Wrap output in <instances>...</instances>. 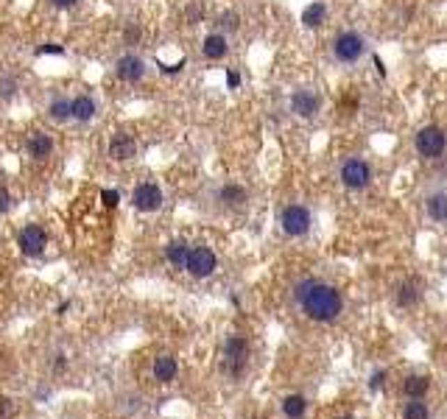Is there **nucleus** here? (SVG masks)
<instances>
[{
	"instance_id": "obj_16",
	"label": "nucleus",
	"mask_w": 447,
	"mask_h": 419,
	"mask_svg": "<svg viewBox=\"0 0 447 419\" xmlns=\"http://www.w3.org/2000/svg\"><path fill=\"white\" fill-rule=\"evenodd\" d=\"M215 198H218L221 207H227V209H241L249 201V190L244 184H238V182H224L215 190Z\"/></svg>"
},
{
	"instance_id": "obj_24",
	"label": "nucleus",
	"mask_w": 447,
	"mask_h": 419,
	"mask_svg": "<svg viewBox=\"0 0 447 419\" xmlns=\"http://www.w3.org/2000/svg\"><path fill=\"white\" fill-rule=\"evenodd\" d=\"M187 252H190V244H187V241H182V238L168 241V246H165V260H168V266H173V269H185Z\"/></svg>"
},
{
	"instance_id": "obj_10",
	"label": "nucleus",
	"mask_w": 447,
	"mask_h": 419,
	"mask_svg": "<svg viewBox=\"0 0 447 419\" xmlns=\"http://www.w3.org/2000/svg\"><path fill=\"white\" fill-rule=\"evenodd\" d=\"M215 269H218V258H215V252L210 246H204V244L190 246L187 260H185V271L193 280H207V277L215 274Z\"/></svg>"
},
{
	"instance_id": "obj_11",
	"label": "nucleus",
	"mask_w": 447,
	"mask_h": 419,
	"mask_svg": "<svg viewBox=\"0 0 447 419\" xmlns=\"http://www.w3.org/2000/svg\"><path fill=\"white\" fill-rule=\"evenodd\" d=\"M165 204V193L157 182H140L134 190H132V207L137 213H157Z\"/></svg>"
},
{
	"instance_id": "obj_36",
	"label": "nucleus",
	"mask_w": 447,
	"mask_h": 419,
	"mask_svg": "<svg viewBox=\"0 0 447 419\" xmlns=\"http://www.w3.org/2000/svg\"><path fill=\"white\" fill-rule=\"evenodd\" d=\"M182 68H185V59H179L176 65H162V62H159V70H162L165 76H176V73L182 70Z\"/></svg>"
},
{
	"instance_id": "obj_32",
	"label": "nucleus",
	"mask_w": 447,
	"mask_h": 419,
	"mask_svg": "<svg viewBox=\"0 0 447 419\" xmlns=\"http://www.w3.org/2000/svg\"><path fill=\"white\" fill-rule=\"evenodd\" d=\"M101 201L112 209V207H118V201H120V193L118 190H112V187H107V190H101Z\"/></svg>"
},
{
	"instance_id": "obj_6",
	"label": "nucleus",
	"mask_w": 447,
	"mask_h": 419,
	"mask_svg": "<svg viewBox=\"0 0 447 419\" xmlns=\"http://www.w3.org/2000/svg\"><path fill=\"white\" fill-rule=\"evenodd\" d=\"M277 224H280V232L285 238H305L313 227V213H311V207L308 204H299V201H291L280 209V216H277Z\"/></svg>"
},
{
	"instance_id": "obj_15",
	"label": "nucleus",
	"mask_w": 447,
	"mask_h": 419,
	"mask_svg": "<svg viewBox=\"0 0 447 419\" xmlns=\"http://www.w3.org/2000/svg\"><path fill=\"white\" fill-rule=\"evenodd\" d=\"M283 419H308L311 413V397L305 391H285L277 402Z\"/></svg>"
},
{
	"instance_id": "obj_5",
	"label": "nucleus",
	"mask_w": 447,
	"mask_h": 419,
	"mask_svg": "<svg viewBox=\"0 0 447 419\" xmlns=\"http://www.w3.org/2000/svg\"><path fill=\"white\" fill-rule=\"evenodd\" d=\"M447 400H433V397H405V400H391L394 419H441L444 416Z\"/></svg>"
},
{
	"instance_id": "obj_26",
	"label": "nucleus",
	"mask_w": 447,
	"mask_h": 419,
	"mask_svg": "<svg viewBox=\"0 0 447 419\" xmlns=\"http://www.w3.org/2000/svg\"><path fill=\"white\" fill-rule=\"evenodd\" d=\"M327 419H369V416H366L363 405H358V402H344V405H338L336 411H330Z\"/></svg>"
},
{
	"instance_id": "obj_20",
	"label": "nucleus",
	"mask_w": 447,
	"mask_h": 419,
	"mask_svg": "<svg viewBox=\"0 0 447 419\" xmlns=\"http://www.w3.org/2000/svg\"><path fill=\"white\" fill-rule=\"evenodd\" d=\"M151 374H154V380H157V383L168 386V383H173V380L179 377V361H176L173 355L162 352V355H157V358H154V363H151Z\"/></svg>"
},
{
	"instance_id": "obj_33",
	"label": "nucleus",
	"mask_w": 447,
	"mask_h": 419,
	"mask_svg": "<svg viewBox=\"0 0 447 419\" xmlns=\"http://www.w3.org/2000/svg\"><path fill=\"white\" fill-rule=\"evenodd\" d=\"M48 3H51L54 9H59V12H68V9H76L81 0H48Z\"/></svg>"
},
{
	"instance_id": "obj_12",
	"label": "nucleus",
	"mask_w": 447,
	"mask_h": 419,
	"mask_svg": "<svg viewBox=\"0 0 447 419\" xmlns=\"http://www.w3.org/2000/svg\"><path fill=\"white\" fill-rule=\"evenodd\" d=\"M17 246L26 258H40L45 255L48 249V232L42 224H26L20 232H17Z\"/></svg>"
},
{
	"instance_id": "obj_8",
	"label": "nucleus",
	"mask_w": 447,
	"mask_h": 419,
	"mask_svg": "<svg viewBox=\"0 0 447 419\" xmlns=\"http://www.w3.org/2000/svg\"><path fill=\"white\" fill-rule=\"evenodd\" d=\"M338 182L352 190V193H361L372 184V165L363 159V157H347L338 168Z\"/></svg>"
},
{
	"instance_id": "obj_31",
	"label": "nucleus",
	"mask_w": 447,
	"mask_h": 419,
	"mask_svg": "<svg viewBox=\"0 0 447 419\" xmlns=\"http://www.w3.org/2000/svg\"><path fill=\"white\" fill-rule=\"evenodd\" d=\"M37 56H65V48L59 42H45L37 48Z\"/></svg>"
},
{
	"instance_id": "obj_27",
	"label": "nucleus",
	"mask_w": 447,
	"mask_h": 419,
	"mask_svg": "<svg viewBox=\"0 0 447 419\" xmlns=\"http://www.w3.org/2000/svg\"><path fill=\"white\" fill-rule=\"evenodd\" d=\"M433 363L439 366V372L447 374V327L439 333V341H436V349H433Z\"/></svg>"
},
{
	"instance_id": "obj_4",
	"label": "nucleus",
	"mask_w": 447,
	"mask_h": 419,
	"mask_svg": "<svg viewBox=\"0 0 447 419\" xmlns=\"http://www.w3.org/2000/svg\"><path fill=\"white\" fill-rule=\"evenodd\" d=\"M249 363H252V341L244 333H230L221 347V366L227 372V377L241 380L249 372Z\"/></svg>"
},
{
	"instance_id": "obj_17",
	"label": "nucleus",
	"mask_w": 447,
	"mask_h": 419,
	"mask_svg": "<svg viewBox=\"0 0 447 419\" xmlns=\"http://www.w3.org/2000/svg\"><path fill=\"white\" fill-rule=\"evenodd\" d=\"M425 219L433 224H447V190H430L422 198Z\"/></svg>"
},
{
	"instance_id": "obj_9",
	"label": "nucleus",
	"mask_w": 447,
	"mask_h": 419,
	"mask_svg": "<svg viewBox=\"0 0 447 419\" xmlns=\"http://www.w3.org/2000/svg\"><path fill=\"white\" fill-rule=\"evenodd\" d=\"M414 148L422 159H439L444 151H447V134L441 126H422L416 134H414Z\"/></svg>"
},
{
	"instance_id": "obj_18",
	"label": "nucleus",
	"mask_w": 447,
	"mask_h": 419,
	"mask_svg": "<svg viewBox=\"0 0 447 419\" xmlns=\"http://www.w3.org/2000/svg\"><path fill=\"white\" fill-rule=\"evenodd\" d=\"M98 115V101L90 93H81L76 98H70V120L76 123H90Z\"/></svg>"
},
{
	"instance_id": "obj_28",
	"label": "nucleus",
	"mask_w": 447,
	"mask_h": 419,
	"mask_svg": "<svg viewBox=\"0 0 447 419\" xmlns=\"http://www.w3.org/2000/svg\"><path fill=\"white\" fill-rule=\"evenodd\" d=\"M15 95H17V79L3 73L0 76V101H12Z\"/></svg>"
},
{
	"instance_id": "obj_3",
	"label": "nucleus",
	"mask_w": 447,
	"mask_h": 419,
	"mask_svg": "<svg viewBox=\"0 0 447 419\" xmlns=\"http://www.w3.org/2000/svg\"><path fill=\"white\" fill-rule=\"evenodd\" d=\"M428 302V285L416 274H402L389 288V305L397 316H416Z\"/></svg>"
},
{
	"instance_id": "obj_14",
	"label": "nucleus",
	"mask_w": 447,
	"mask_h": 419,
	"mask_svg": "<svg viewBox=\"0 0 447 419\" xmlns=\"http://www.w3.org/2000/svg\"><path fill=\"white\" fill-rule=\"evenodd\" d=\"M291 112L302 120H313L322 112V95L311 87H299L291 93Z\"/></svg>"
},
{
	"instance_id": "obj_19",
	"label": "nucleus",
	"mask_w": 447,
	"mask_h": 419,
	"mask_svg": "<svg viewBox=\"0 0 447 419\" xmlns=\"http://www.w3.org/2000/svg\"><path fill=\"white\" fill-rule=\"evenodd\" d=\"M109 157H112L115 162H126V159L137 157V140H134L132 134H126V132L112 134V137H109Z\"/></svg>"
},
{
	"instance_id": "obj_34",
	"label": "nucleus",
	"mask_w": 447,
	"mask_h": 419,
	"mask_svg": "<svg viewBox=\"0 0 447 419\" xmlns=\"http://www.w3.org/2000/svg\"><path fill=\"white\" fill-rule=\"evenodd\" d=\"M241 23H238V15H221V29H227V31H235Z\"/></svg>"
},
{
	"instance_id": "obj_29",
	"label": "nucleus",
	"mask_w": 447,
	"mask_h": 419,
	"mask_svg": "<svg viewBox=\"0 0 447 419\" xmlns=\"http://www.w3.org/2000/svg\"><path fill=\"white\" fill-rule=\"evenodd\" d=\"M140 37H143V29H140L137 23H126V29H123V42H126L129 48H134V45L140 42Z\"/></svg>"
},
{
	"instance_id": "obj_22",
	"label": "nucleus",
	"mask_w": 447,
	"mask_h": 419,
	"mask_svg": "<svg viewBox=\"0 0 447 419\" xmlns=\"http://www.w3.org/2000/svg\"><path fill=\"white\" fill-rule=\"evenodd\" d=\"M26 151H29L31 159H45V157H51V154H54V140H51V134H48V132H34V134H29Z\"/></svg>"
},
{
	"instance_id": "obj_35",
	"label": "nucleus",
	"mask_w": 447,
	"mask_h": 419,
	"mask_svg": "<svg viewBox=\"0 0 447 419\" xmlns=\"http://www.w3.org/2000/svg\"><path fill=\"white\" fill-rule=\"evenodd\" d=\"M227 87H230V90H238V87H241V73H238L235 68L227 70Z\"/></svg>"
},
{
	"instance_id": "obj_23",
	"label": "nucleus",
	"mask_w": 447,
	"mask_h": 419,
	"mask_svg": "<svg viewBox=\"0 0 447 419\" xmlns=\"http://www.w3.org/2000/svg\"><path fill=\"white\" fill-rule=\"evenodd\" d=\"M324 23H327V3L313 0V3H308L302 9V26L305 29H322Z\"/></svg>"
},
{
	"instance_id": "obj_1",
	"label": "nucleus",
	"mask_w": 447,
	"mask_h": 419,
	"mask_svg": "<svg viewBox=\"0 0 447 419\" xmlns=\"http://www.w3.org/2000/svg\"><path fill=\"white\" fill-rule=\"evenodd\" d=\"M288 299L294 313H299L313 327H336L350 313V302L341 285L319 274H302L291 283Z\"/></svg>"
},
{
	"instance_id": "obj_30",
	"label": "nucleus",
	"mask_w": 447,
	"mask_h": 419,
	"mask_svg": "<svg viewBox=\"0 0 447 419\" xmlns=\"http://www.w3.org/2000/svg\"><path fill=\"white\" fill-rule=\"evenodd\" d=\"M12 204H15V196H12V190H9L6 184H0V216H6L9 209H12Z\"/></svg>"
},
{
	"instance_id": "obj_2",
	"label": "nucleus",
	"mask_w": 447,
	"mask_h": 419,
	"mask_svg": "<svg viewBox=\"0 0 447 419\" xmlns=\"http://www.w3.org/2000/svg\"><path fill=\"white\" fill-rule=\"evenodd\" d=\"M383 394L389 400H405V397H433V400H447V383L444 377L422 363H397L389 369Z\"/></svg>"
},
{
	"instance_id": "obj_37",
	"label": "nucleus",
	"mask_w": 447,
	"mask_h": 419,
	"mask_svg": "<svg viewBox=\"0 0 447 419\" xmlns=\"http://www.w3.org/2000/svg\"><path fill=\"white\" fill-rule=\"evenodd\" d=\"M375 68H377V73H380V76H386V68H383V62H380V56H375Z\"/></svg>"
},
{
	"instance_id": "obj_13",
	"label": "nucleus",
	"mask_w": 447,
	"mask_h": 419,
	"mask_svg": "<svg viewBox=\"0 0 447 419\" xmlns=\"http://www.w3.org/2000/svg\"><path fill=\"white\" fill-rule=\"evenodd\" d=\"M146 73H148V62H146L140 54L126 51L123 56H118V59H115V76H118L120 81H126V84H137V81H143V79H146Z\"/></svg>"
},
{
	"instance_id": "obj_21",
	"label": "nucleus",
	"mask_w": 447,
	"mask_h": 419,
	"mask_svg": "<svg viewBox=\"0 0 447 419\" xmlns=\"http://www.w3.org/2000/svg\"><path fill=\"white\" fill-rule=\"evenodd\" d=\"M201 54H204V59H210V62H221L224 56L230 54L227 34H224V31H212V34H207V37H204V42H201Z\"/></svg>"
},
{
	"instance_id": "obj_25",
	"label": "nucleus",
	"mask_w": 447,
	"mask_h": 419,
	"mask_svg": "<svg viewBox=\"0 0 447 419\" xmlns=\"http://www.w3.org/2000/svg\"><path fill=\"white\" fill-rule=\"evenodd\" d=\"M48 118L54 123H68L70 120V98L68 95H54L48 101Z\"/></svg>"
},
{
	"instance_id": "obj_7",
	"label": "nucleus",
	"mask_w": 447,
	"mask_h": 419,
	"mask_svg": "<svg viewBox=\"0 0 447 419\" xmlns=\"http://www.w3.org/2000/svg\"><path fill=\"white\" fill-rule=\"evenodd\" d=\"M330 54H333V59H336L338 65H355V62H361L363 54H366V40H363V34H358V31H341V34L333 37Z\"/></svg>"
}]
</instances>
